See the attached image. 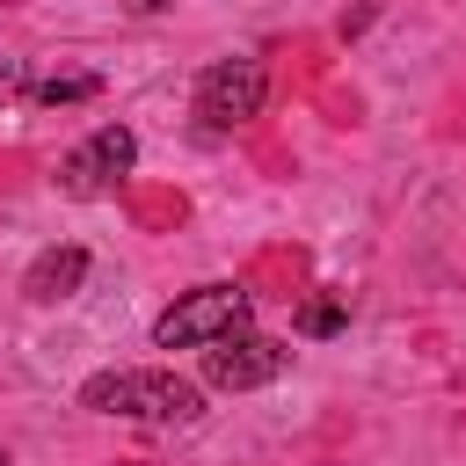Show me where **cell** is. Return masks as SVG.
Wrapping results in <instances>:
<instances>
[{
    "mask_svg": "<svg viewBox=\"0 0 466 466\" xmlns=\"http://www.w3.org/2000/svg\"><path fill=\"white\" fill-rule=\"evenodd\" d=\"M284 364H291V350H284L277 335H248V328H233V335L204 342V379H211V386H226V393L269 386Z\"/></svg>",
    "mask_w": 466,
    "mask_h": 466,
    "instance_id": "4",
    "label": "cell"
},
{
    "mask_svg": "<svg viewBox=\"0 0 466 466\" xmlns=\"http://www.w3.org/2000/svg\"><path fill=\"white\" fill-rule=\"evenodd\" d=\"M342 320H350V299H342V291H328V299H306V306H299V335H335Z\"/></svg>",
    "mask_w": 466,
    "mask_h": 466,
    "instance_id": "8",
    "label": "cell"
},
{
    "mask_svg": "<svg viewBox=\"0 0 466 466\" xmlns=\"http://www.w3.org/2000/svg\"><path fill=\"white\" fill-rule=\"evenodd\" d=\"M80 408L95 415H124V422H197L204 393L175 371H95L80 386Z\"/></svg>",
    "mask_w": 466,
    "mask_h": 466,
    "instance_id": "1",
    "label": "cell"
},
{
    "mask_svg": "<svg viewBox=\"0 0 466 466\" xmlns=\"http://www.w3.org/2000/svg\"><path fill=\"white\" fill-rule=\"evenodd\" d=\"M102 80L95 73H51V80H36L29 95H36V109H58V102H87Z\"/></svg>",
    "mask_w": 466,
    "mask_h": 466,
    "instance_id": "7",
    "label": "cell"
},
{
    "mask_svg": "<svg viewBox=\"0 0 466 466\" xmlns=\"http://www.w3.org/2000/svg\"><path fill=\"white\" fill-rule=\"evenodd\" d=\"M131 160H138V138H131L124 124H102L87 146H73V153L58 160V189H66V197H102Z\"/></svg>",
    "mask_w": 466,
    "mask_h": 466,
    "instance_id": "5",
    "label": "cell"
},
{
    "mask_svg": "<svg viewBox=\"0 0 466 466\" xmlns=\"http://www.w3.org/2000/svg\"><path fill=\"white\" fill-rule=\"evenodd\" d=\"M7 87H15V73H0V95H7Z\"/></svg>",
    "mask_w": 466,
    "mask_h": 466,
    "instance_id": "9",
    "label": "cell"
},
{
    "mask_svg": "<svg viewBox=\"0 0 466 466\" xmlns=\"http://www.w3.org/2000/svg\"><path fill=\"white\" fill-rule=\"evenodd\" d=\"M262 95H269V73L255 58H218L204 80H197V116L211 131H233L248 116H262Z\"/></svg>",
    "mask_w": 466,
    "mask_h": 466,
    "instance_id": "3",
    "label": "cell"
},
{
    "mask_svg": "<svg viewBox=\"0 0 466 466\" xmlns=\"http://www.w3.org/2000/svg\"><path fill=\"white\" fill-rule=\"evenodd\" d=\"M80 277H87V248H44V255L29 262V277H22V291H29L36 306H58V299L80 291Z\"/></svg>",
    "mask_w": 466,
    "mask_h": 466,
    "instance_id": "6",
    "label": "cell"
},
{
    "mask_svg": "<svg viewBox=\"0 0 466 466\" xmlns=\"http://www.w3.org/2000/svg\"><path fill=\"white\" fill-rule=\"evenodd\" d=\"M233 328H248V291L240 284H197L153 320V342L160 350H204V342H218Z\"/></svg>",
    "mask_w": 466,
    "mask_h": 466,
    "instance_id": "2",
    "label": "cell"
}]
</instances>
